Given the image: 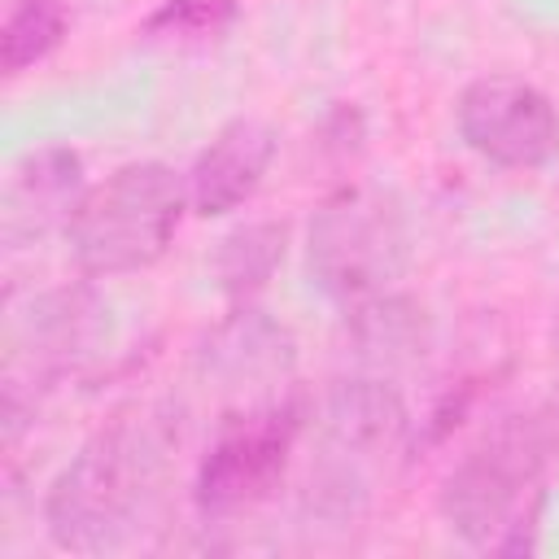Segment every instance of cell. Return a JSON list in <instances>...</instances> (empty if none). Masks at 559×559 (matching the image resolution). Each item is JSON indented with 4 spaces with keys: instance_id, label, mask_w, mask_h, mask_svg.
<instances>
[{
    "instance_id": "cell-8",
    "label": "cell",
    "mask_w": 559,
    "mask_h": 559,
    "mask_svg": "<svg viewBox=\"0 0 559 559\" xmlns=\"http://www.w3.org/2000/svg\"><path fill=\"white\" fill-rule=\"evenodd\" d=\"M271 157H275V131L258 118H231L197 153L188 170V205L205 218L231 214L258 192Z\"/></svg>"
},
{
    "instance_id": "cell-2",
    "label": "cell",
    "mask_w": 559,
    "mask_h": 559,
    "mask_svg": "<svg viewBox=\"0 0 559 559\" xmlns=\"http://www.w3.org/2000/svg\"><path fill=\"white\" fill-rule=\"evenodd\" d=\"M559 454V406L537 402L493 419L445 472L437 511L472 546L524 555L537 542L546 472Z\"/></svg>"
},
{
    "instance_id": "cell-6",
    "label": "cell",
    "mask_w": 559,
    "mask_h": 559,
    "mask_svg": "<svg viewBox=\"0 0 559 559\" xmlns=\"http://www.w3.org/2000/svg\"><path fill=\"white\" fill-rule=\"evenodd\" d=\"M323 463H319V502L349 511L367 493L371 467H380L406 437V406L384 380H341L319 411Z\"/></svg>"
},
{
    "instance_id": "cell-10",
    "label": "cell",
    "mask_w": 559,
    "mask_h": 559,
    "mask_svg": "<svg viewBox=\"0 0 559 559\" xmlns=\"http://www.w3.org/2000/svg\"><path fill=\"white\" fill-rule=\"evenodd\" d=\"M96 314L100 310H96V301L83 288L44 293L31 306V319H26V332H22L26 341L17 349H31L35 380H57L83 354V345L96 332Z\"/></svg>"
},
{
    "instance_id": "cell-3",
    "label": "cell",
    "mask_w": 559,
    "mask_h": 559,
    "mask_svg": "<svg viewBox=\"0 0 559 559\" xmlns=\"http://www.w3.org/2000/svg\"><path fill=\"white\" fill-rule=\"evenodd\" d=\"M188 188L162 162L118 166L87 188L66 223L70 253L83 275H127L153 266L179 227Z\"/></svg>"
},
{
    "instance_id": "cell-15",
    "label": "cell",
    "mask_w": 559,
    "mask_h": 559,
    "mask_svg": "<svg viewBox=\"0 0 559 559\" xmlns=\"http://www.w3.org/2000/svg\"><path fill=\"white\" fill-rule=\"evenodd\" d=\"M240 4L236 0H162L144 22V39H175V44H201L223 35L236 22Z\"/></svg>"
},
{
    "instance_id": "cell-16",
    "label": "cell",
    "mask_w": 559,
    "mask_h": 559,
    "mask_svg": "<svg viewBox=\"0 0 559 559\" xmlns=\"http://www.w3.org/2000/svg\"><path fill=\"white\" fill-rule=\"evenodd\" d=\"M555 354H559V319H555Z\"/></svg>"
},
{
    "instance_id": "cell-4",
    "label": "cell",
    "mask_w": 559,
    "mask_h": 559,
    "mask_svg": "<svg viewBox=\"0 0 559 559\" xmlns=\"http://www.w3.org/2000/svg\"><path fill=\"white\" fill-rule=\"evenodd\" d=\"M301 424H306V402L297 393L231 411L218 424L197 467V485H192L197 511L205 520H231L262 507L288 472Z\"/></svg>"
},
{
    "instance_id": "cell-13",
    "label": "cell",
    "mask_w": 559,
    "mask_h": 559,
    "mask_svg": "<svg viewBox=\"0 0 559 559\" xmlns=\"http://www.w3.org/2000/svg\"><path fill=\"white\" fill-rule=\"evenodd\" d=\"M284 245H288V227L284 223H245L236 231H227L218 240V253H214V275H218V288L236 301V306H249L275 275V266L284 262Z\"/></svg>"
},
{
    "instance_id": "cell-9",
    "label": "cell",
    "mask_w": 559,
    "mask_h": 559,
    "mask_svg": "<svg viewBox=\"0 0 559 559\" xmlns=\"http://www.w3.org/2000/svg\"><path fill=\"white\" fill-rule=\"evenodd\" d=\"M83 197V162L66 144H44L17 157L4 183V240H39L52 223H70Z\"/></svg>"
},
{
    "instance_id": "cell-12",
    "label": "cell",
    "mask_w": 559,
    "mask_h": 559,
    "mask_svg": "<svg viewBox=\"0 0 559 559\" xmlns=\"http://www.w3.org/2000/svg\"><path fill=\"white\" fill-rule=\"evenodd\" d=\"M349 332L358 341V354L376 362H411L428 349L424 306L397 293H380V297L349 306Z\"/></svg>"
},
{
    "instance_id": "cell-1",
    "label": "cell",
    "mask_w": 559,
    "mask_h": 559,
    "mask_svg": "<svg viewBox=\"0 0 559 559\" xmlns=\"http://www.w3.org/2000/svg\"><path fill=\"white\" fill-rule=\"evenodd\" d=\"M175 450L179 419L170 406L131 402L114 411L48 485L44 520L52 542L79 555L118 550L131 542L170 476Z\"/></svg>"
},
{
    "instance_id": "cell-5",
    "label": "cell",
    "mask_w": 559,
    "mask_h": 559,
    "mask_svg": "<svg viewBox=\"0 0 559 559\" xmlns=\"http://www.w3.org/2000/svg\"><path fill=\"white\" fill-rule=\"evenodd\" d=\"M306 262L314 284L345 310L380 297L406 266L402 214L371 188H345L319 205L306 240Z\"/></svg>"
},
{
    "instance_id": "cell-7",
    "label": "cell",
    "mask_w": 559,
    "mask_h": 559,
    "mask_svg": "<svg viewBox=\"0 0 559 559\" xmlns=\"http://www.w3.org/2000/svg\"><path fill=\"white\" fill-rule=\"evenodd\" d=\"M459 135L502 170H537L559 153V114L524 79L489 74L459 96Z\"/></svg>"
},
{
    "instance_id": "cell-14",
    "label": "cell",
    "mask_w": 559,
    "mask_h": 559,
    "mask_svg": "<svg viewBox=\"0 0 559 559\" xmlns=\"http://www.w3.org/2000/svg\"><path fill=\"white\" fill-rule=\"evenodd\" d=\"M66 4L61 0H17L0 31V66L4 74H22L26 66L44 61L66 39Z\"/></svg>"
},
{
    "instance_id": "cell-11",
    "label": "cell",
    "mask_w": 559,
    "mask_h": 559,
    "mask_svg": "<svg viewBox=\"0 0 559 559\" xmlns=\"http://www.w3.org/2000/svg\"><path fill=\"white\" fill-rule=\"evenodd\" d=\"M288 362H293V341H288V332L275 328L271 319H262L253 306H240V310L210 336V349H205V367L218 371V376L231 380V384L288 371Z\"/></svg>"
}]
</instances>
